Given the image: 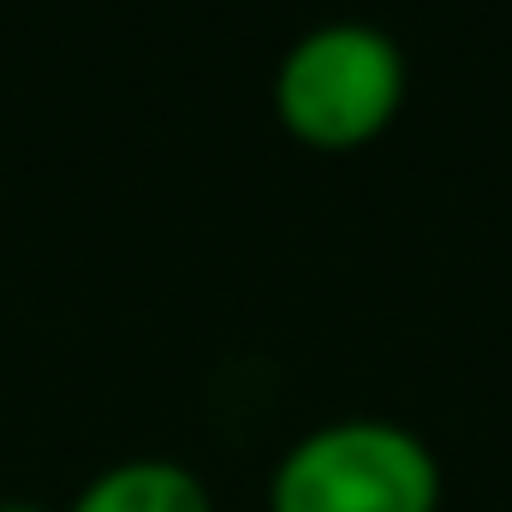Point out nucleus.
I'll use <instances>...</instances> for the list:
<instances>
[{
	"mask_svg": "<svg viewBox=\"0 0 512 512\" xmlns=\"http://www.w3.org/2000/svg\"><path fill=\"white\" fill-rule=\"evenodd\" d=\"M72 512H215V507H209V489L191 465L143 453V459H120V465L96 471L78 489Z\"/></svg>",
	"mask_w": 512,
	"mask_h": 512,
	"instance_id": "3",
	"label": "nucleus"
},
{
	"mask_svg": "<svg viewBox=\"0 0 512 512\" xmlns=\"http://www.w3.org/2000/svg\"><path fill=\"white\" fill-rule=\"evenodd\" d=\"M274 512H435L441 465L423 435L387 417H340L298 435L268 483Z\"/></svg>",
	"mask_w": 512,
	"mask_h": 512,
	"instance_id": "1",
	"label": "nucleus"
},
{
	"mask_svg": "<svg viewBox=\"0 0 512 512\" xmlns=\"http://www.w3.org/2000/svg\"><path fill=\"white\" fill-rule=\"evenodd\" d=\"M405 102V54L370 18H322L310 24L274 72V108L304 143L352 149L399 114Z\"/></svg>",
	"mask_w": 512,
	"mask_h": 512,
	"instance_id": "2",
	"label": "nucleus"
},
{
	"mask_svg": "<svg viewBox=\"0 0 512 512\" xmlns=\"http://www.w3.org/2000/svg\"><path fill=\"white\" fill-rule=\"evenodd\" d=\"M0 512H48L42 501H0Z\"/></svg>",
	"mask_w": 512,
	"mask_h": 512,
	"instance_id": "4",
	"label": "nucleus"
}]
</instances>
